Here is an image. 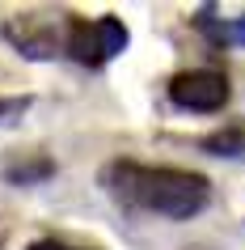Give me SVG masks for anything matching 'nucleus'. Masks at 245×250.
<instances>
[{
  "instance_id": "nucleus-5",
  "label": "nucleus",
  "mask_w": 245,
  "mask_h": 250,
  "mask_svg": "<svg viewBox=\"0 0 245 250\" xmlns=\"http://www.w3.org/2000/svg\"><path fill=\"white\" fill-rule=\"evenodd\" d=\"M207 148H224V153H228V148H245V136H237V132H228V136H211V140H207Z\"/></svg>"
},
{
  "instance_id": "nucleus-4",
  "label": "nucleus",
  "mask_w": 245,
  "mask_h": 250,
  "mask_svg": "<svg viewBox=\"0 0 245 250\" xmlns=\"http://www.w3.org/2000/svg\"><path fill=\"white\" fill-rule=\"evenodd\" d=\"M30 110V98H0V127H9Z\"/></svg>"
},
{
  "instance_id": "nucleus-6",
  "label": "nucleus",
  "mask_w": 245,
  "mask_h": 250,
  "mask_svg": "<svg viewBox=\"0 0 245 250\" xmlns=\"http://www.w3.org/2000/svg\"><path fill=\"white\" fill-rule=\"evenodd\" d=\"M30 250H76V246H68V242H55V237H42V242H34Z\"/></svg>"
},
{
  "instance_id": "nucleus-2",
  "label": "nucleus",
  "mask_w": 245,
  "mask_h": 250,
  "mask_svg": "<svg viewBox=\"0 0 245 250\" xmlns=\"http://www.w3.org/2000/svg\"><path fill=\"white\" fill-rule=\"evenodd\" d=\"M169 102L182 106V110H194V115H211L228 102V77L216 72V68H190V72H178L169 81Z\"/></svg>"
},
{
  "instance_id": "nucleus-1",
  "label": "nucleus",
  "mask_w": 245,
  "mask_h": 250,
  "mask_svg": "<svg viewBox=\"0 0 245 250\" xmlns=\"http://www.w3.org/2000/svg\"><path fill=\"white\" fill-rule=\"evenodd\" d=\"M106 187L127 208L169 216V221H190L194 212L207 208V195H211L203 174L173 170V166H135V161H114L106 170Z\"/></svg>"
},
{
  "instance_id": "nucleus-3",
  "label": "nucleus",
  "mask_w": 245,
  "mask_h": 250,
  "mask_svg": "<svg viewBox=\"0 0 245 250\" xmlns=\"http://www.w3.org/2000/svg\"><path fill=\"white\" fill-rule=\"evenodd\" d=\"M127 47V26L118 17H97V21H72L68 34V51L76 55L80 64H106L110 55H118Z\"/></svg>"
}]
</instances>
